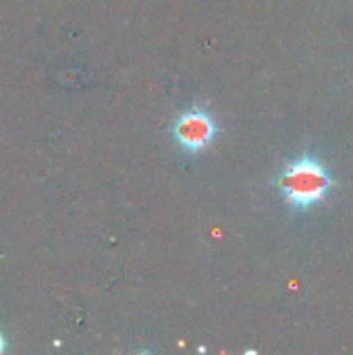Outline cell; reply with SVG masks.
I'll return each mask as SVG.
<instances>
[{"mask_svg": "<svg viewBox=\"0 0 353 355\" xmlns=\"http://www.w3.org/2000/svg\"><path fill=\"white\" fill-rule=\"evenodd\" d=\"M216 135V125L214 119L202 110V108H191L177 116L173 125V137L185 152H202L212 144Z\"/></svg>", "mask_w": 353, "mask_h": 355, "instance_id": "2", "label": "cell"}, {"mask_svg": "<svg viewBox=\"0 0 353 355\" xmlns=\"http://www.w3.org/2000/svg\"><path fill=\"white\" fill-rule=\"evenodd\" d=\"M279 189L293 208H310L325 200L331 189V177L318 160L304 156L285 168Z\"/></svg>", "mask_w": 353, "mask_h": 355, "instance_id": "1", "label": "cell"}]
</instances>
